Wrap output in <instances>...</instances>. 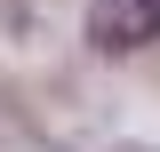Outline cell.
Wrapping results in <instances>:
<instances>
[{
	"label": "cell",
	"mask_w": 160,
	"mask_h": 152,
	"mask_svg": "<svg viewBox=\"0 0 160 152\" xmlns=\"http://www.w3.org/2000/svg\"><path fill=\"white\" fill-rule=\"evenodd\" d=\"M96 48H152L160 40V0H96Z\"/></svg>",
	"instance_id": "1"
}]
</instances>
